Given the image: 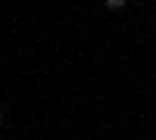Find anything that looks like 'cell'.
<instances>
[{"label":"cell","mask_w":156,"mask_h":140,"mask_svg":"<svg viewBox=\"0 0 156 140\" xmlns=\"http://www.w3.org/2000/svg\"><path fill=\"white\" fill-rule=\"evenodd\" d=\"M125 0H106V9H122Z\"/></svg>","instance_id":"cell-1"}]
</instances>
